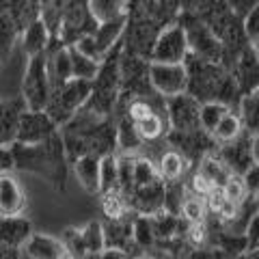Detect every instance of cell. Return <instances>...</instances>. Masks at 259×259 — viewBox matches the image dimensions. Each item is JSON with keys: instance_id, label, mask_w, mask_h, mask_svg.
<instances>
[{"instance_id": "6da1fadb", "label": "cell", "mask_w": 259, "mask_h": 259, "mask_svg": "<svg viewBox=\"0 0 259 259\" xmlns=\"http://www.w3.org/2000/svg\"><path fill=\"white\" fill-rule=\"evenodd\" d=\"M91 95V82L89 80L71 78L59 89H54L50 95V102L46 106V115L54 121V125H65L74 119V115L87 104Z\"/></svg>"}, {"instance_id": "7a4b0ae2", "label": "cell", "mask_w": 259, "mask_h": 259, "mask_svg": "<svg viewBox=\"0 0 259 259\" xmlns=\"http://www.w3.org/2000/svg\"><path fill=\"white\" fill-rule=\"evenodd\" d=\"M52 95L50 78L46 69V54L32 56L22 76V102L26 110H46Z\"/></svg>"}, {"instance_id": "3957f363", "label": "cell", "mask_w": 259, "mask_h": 259, "mask_svg": "<svg viewBox=\"0 0 259 259\" xmlns=\"http://www.w3.org/2000/svg\"><path fill=\"white\" fill-rule=\"evenodd\" d=\"M147 80L151 91L162 100L188 91V71L184 63H147Z\"/></svg>"}, {"instance_id": "277c9868", "label": "cell", "mask_w": 259, "mask_h": 259, "mask_svg": "<svg viewBox=\"0 0 259 259\" xmlns=\"http://www.w3.org/2000/svg\"><path fill=\"white\" fill-rule=\"evenodd\" d=\"M95 20L89 13V5L87 0H67L61 15V24H59V32L56 37L61 39L65 46L76 44L80 37L91 35L95 30Z\"/></svg>"}, {"instance_id": "5b68a950", "label": "cell", "mask_w": 259, "mask_h": 259, "mask_svg": "<svg viewBox=\"0 0 259 259\" xmlns=\"http://www.w3.org/2000/svg\"><path fill=\"white\" fill-rule=\"evenodd\" d=\"M188 52L190 50H188V41H186V30L182 28V24H168L153 39L149 61L151 63H184Z\"/></svg>"}, {"instance_id": "8992f818", "label": "cell", "mask_w": 259, "mask_h": 259, "mask_svg": "<svg viewBox=\"0 0 259 259\" xmlns=\"http://www.w3.org/2000/svg\"><path fill=\"white\" fill-rule=\"evenodd\" d=\"M199 108H201V102L190 93H182L164 100V110L173 132L199 130Z\"/></svg>"}, {"instance_id": "52a82bcc", "label": "cell", "mask_w": 259, "mask_h": 259, "mask_svg": "<svg viewBox=\"0 0 259 259\" xmlns=\"http://www.w3.org/2000/svg\"><path fill=\"white\" fill-rule=\"evenodd\" d=\"M56 132L54 121L46 115V110H24L20 117L15 143L20 145H39Z\"/></svg>"}, {"instance_id": "ba28073f", "label": "cell", "mask_w": 259, "mask_h": 259, "mask_svg": "<svg viewBox=\"0 0 259 259\" xmlns=\"http://www.w3.org/2000/svg\"><path fill=\"white\" fill-rule=\"evenodd\" d=\"M26 192L13 171H0V216H22Z\"/></svg>"}, {"instance_id": "9c48e42d", "label": "cell", "mask_w": 259, "mask_h": 259, "mask_svg": "<svg viewBox=\"0 0 259 259\" xmlns=\"http://www.w3.org/2000/svg\"><path fill=\"white\" fill-rule=\"evenodd\" d=\"M26 110L22 97L20 100H0V145L9 147L15 143V134H18L20 117Z\"/></svg>"}, {"instance_id": "30bf717a", "label": "cell", "mask_w": 259, "mask_h": 259, "mask_svg": "<svg viewBox=\"0 0 259 259\" xmlns=\"http://www.w3.org/2000/svg\"><path fill=\"white\" fill-rule=\"evenodd\" d=\"M24 250L28 259H61L63 255H67L63 242L46 233H30V238L24 242Z\"/></svg>"}, {"instance_id": "8fae6325", "label": "cell", "mask_w": 259, "mask_h": 259, "mask_svg": "<svg viewBox=\"0 0 259 259\" xmlns=\"http://www.w3.org/2000/svg\"><path fill=\"white\" fill-rule=\"evenodd\" d=\"M52 32L48 30V26L41 20H32L30 24L24 26V37H22V48H24V54L32 59V56H39V54H46L48 48H50L52 41Z\"/></svg>"}, {"instance_id": "7c38bea8", "label": "cell", "mask_w": 259, "mask_h": 259, "mask_svg": "<svg viewBox=\"0 0 259 259\" xmlns=\"http://www.w3.org/2000/svg\"><path fill=\"white\" fill-rule=\"evenodd\" d=\"M89 13L95 20V24L106 22H123L130 15V0H87Z\"/></svg>"}, {"instance_id": "4fadbf2b", "label": "cell", "mask_w": 259, "mask_h": 259, "mask_svg": "<svg viewBox=\"0 0 259 259\" xmlns=\"http://www.w3.org/2000/svg\"><path fill=\"white\" fill-rule=\"evenodd\" d=\"M30 233V223L24 216H0V244L18 250Z\"/></svg>"}, {"instance_id": "5bb4252c", "label": "cell", "mask_w": 259, "mask_h": 259, "mask_svg": "<svg viewBox=\"0 0 259 259\" xmlns=\"http://www.w3.org/2000/svg\"><path fill=\"white\" fill-rule=\"evenodd\" d=\"M74 173L78 177L80 186L87 192H100V156H93V153H87V156H80L74 162Z\"/></svg>"}, {"instance_id": "9a60e30c", "label": "cell", "mask_w": 259, "mask_h": 259, "mask_svg": "<svg viewBox=\"0 0 259 259\" xmlns=\"http://www.w3.org/2000/svg\"><path fill=\"white\" fill-rule=\"evenodd\" d=\"M46 69H48V78H50V87L52 91L65 84L67 80H71V63H69V50L67 46H61L56 50L46 56Z\"/></svg>"}, {"instance_id": "2e32d148", "label": "cell", "mask_w": 259, "mask_h": 259, "mask_svg": "<svg viewBox=\"0 0 259 259\" xmlns=\"http://www.w3.org/2000/svg\"><path fill=\"white\" fill-rule=\"evenodd\" d=\"M156 168H158V175L162 182H166V184L180 182L186 173V168H188V160L177 149H164L160 153Z\"/></svg>"}, {"instance_id": "e0dca14e", "label": "cell", "mask_w": 259, "mask_h": 259, "mask_svg": "<svg viewBox=\"0 0 259 259\" xmlns=\"http://www.w3.org/2000/svg\"><path fill=\"white\" fill-rule=\"evenodd\" d=\"M197 173L203 177V180L212 186V188H221L223 182L231 175L229 166H227L225 162L216 156V153H205V156L201 158Z\"/></svg>"}, {"instance_id": "ac0fdd59", "label": "cell", "mask_w": 259, "mask_h": 259, "mask_svg": "<svg viewBox=\"0 0 259 259\" xmlns=\"http://www.w3.org/2000/svg\"><path fill=\"white\" fill-rule=\"evenodd\" d=\"M67 50H69V63H71V78L89 80V82H93L95 76L100 74L102 63L89 59V56H84L82 52H78L74 46H67Z\"/></svg>"}, {"instance_id": "d6986e66", "label": "cell", "mask_w": 259, "mask_h": 259, "mask_svg": "<svg viewBox=\"0 0 259 259\" xmlns=\"http://www.w3.org/2000/svg\"><path fill=\"white\" fill-rule=\"evenodd\" d=\"M242 121H240V117H238V112H233V110H229L227 115L218 121L216 123V127L212 130V141L214 143H231V141H236L238 136H242Z\"/></svg>"}, {"instance_id": "ffe728a7", "label": "cell", "mask_w": 259, "mask_h": 259, "mask_svg": "<svg viewBox=\"0 0 259 259\" xmlns=\"http://www.w3.org/2000/svg\"><path fill=\"white\" fill-rule=\"evenodd\" d=\"M65 5H67V0H37V18L48 26L52 37H56V32H59Z\"/></svg>"}, {"instance_id": "44dd1931", "label": "cell", "mask_w": 259, "mask_h": 259, "mask_svg": "<svg viewBox=\"0 0 259 259\" xmlns=\"http://www.w3.org/2000/svg\"><path fill=\"white\" fill-rule=\"evenodd\" d=\"M231 108L225 106V104H221V102H201V108H199V127L203 130V132L212 134V130L216 127V123Z\"/></svg>"}, {"instance_id": "7402d4cb", "label": "cell", "mask_w": 259, "mask_h": 259, "mask_svg": "<svg viewBox=\"0 0 259 259\" xmlns=\"http://www.w3.org/2000/svg\"><path fill=\"white\" fill-rule=\"evenodd\" d=\"M119 190V168H117V156L106 153L100 158V192Z\"/></svg>"}, {"instance_id": "603a6c76", "label": "cell", "mask_w": 259, "mask_h": 259, "mask_svg": "<svg viewBox=\"0 0 259 259\" xmlns=\"http://www.w3.org/2000/svg\"><path fill=\"white\" fill-rule=\"evenodd\" d=\"M221 192H223V197H225L227 201H231V203H236V205H242V203L246 201V197H248V186H246V182H244V175L231 173V175L223 182Z\"/></svg>"}, {"instance_id": "cb8c5ba5", "label": "cell", "mask_w": 259, "mask_h": 259, "mask_svg": "<svg viewBox=\"0 0 259 259\" xmlns=\"http://www.w3.org/2000/svg\"><path fill=\"white\" fill-rule=\"evenodd\" d=\"M257 91H250V93H244L240 97V112L238 117L242 121V127L248 130L250 134H257Z\"/></svg>"}, {"instance_id": "d4e9b609", "label": "cell", "mask_w": 259, "mask_h": 259, "mask_svg": "<svg viewBox=\"0 0 259 259\" xmlns=\"http://www.w3.org/2000/svg\"><path fill=\"white\" fill-rule=\"evenodd\" d=\"M136 132H139L141 141L143 143H151V141H158L162 134H164V119H162L160 112H151L149 117H145L139 123H134Z\"/></svg>"}, {"instance_id": "484cf974", "label": "cell", "mask_w": 259, "mask_h": 259, "mask_svg": "<svg viewBox=\"0 0 259 259\" xmlns=\"http://www.w3.org/2000/svg\"><path fill=\"white\" fill-rule=\"evenodd\" d=\"M180 214H182V221H186L188 225H192V223H205L207 209H205L203 199L194 197V194H190V192H186V197L182 201V207H180Z\"/></svg>"}, {"instance_id": "4316f807", "label": "cell", "mask_w": 259, "mask_h": 259, "mask_svg": "<svg viewBox=\"0 0 259 259\" xmlns=\"http://www.w3.org/2000/svg\"><path fill=\"white\" fill-rule=\"evenodd\" d=\"M80 238H82V244L87 255H100L104 248H106V242H104V231L100 223H89L82 231H80Z\"/></svg>"}, {"instance_id": "83f0119b", "label": "cell", "mask_w": 259, "mask_h": 259, "mask_svg": "<svg viewBox=\"0 0 259 259\" xmlns=\"http://www.w3.org/2000/svg\"><path fill=\"white\" fill-rule=\"evenodd\" d=\"M102 209H104V216L108 221H117V218H123L125 216V197L121 194L119 190H110V192H102Z\"/></svg>"}, {"instance_id": "f1b7e54d", "label": "cell", "mask_w": 259, "mask_h": 259, "mask_svg": "<svg viewBox=\"0 0 259 259\" xmlns=\"http://www.w3.org/2000/svg\"><path fill=\"white\" fill-rule=\"evenodd\" d=\"M117 141L121 145V149H125V151L136 149V147H141V145H143L139 132H136V127H134V123L130 119L121 121V125L117 130Z\"/></svg>"}, {"instance_id": "f546056e", "label": "cell", "mask_w": 259, "mask_h": 259, "mask_svg": "<svg viewBox=\"0 0 259 259\" xmlns=\"http://www.w3.org/2000/svg\"><path fill=\"white\" fill-rule=\"evenodd\" d=\"M151 112H158L156 110V104H153L151 100H147V97H134L132 102H130L127 106V119L132 121V123H139V121H143L145 117H149Z\"/></svg>"}, {"instance_id": "4dcf8cb0", "label": "cell", "mask_w": 259, "mask_h": 259, "mask_svg": "<svg viewBox=\"0 0 259 259\" xmlns=\"http://www.w3.org/2000/svg\"><path fill=\"white\" fill-rule=\"evenodd\" d=\"M257 24H259V11L257 7H253L250 11H246V18L242 22V32H244L246 41L257 46Z\"/></svg>"}, {"instance_id": "1f68e13d", "label": "cell", "mask_w": 259, "mask_h": 259, "mask_svg": "<svg viewBox=\"0 0 259 259\" xmlns=\"http://www.w3.org/2000/svg\"><path fill=\"white\" fill-rule=\"evenodd\" d=\"M186 238H188L190 246H203V242L207 240V227L205 223H192L186 227Z\"/></svg>"}, {"instance_id": "d6a6232c", "label": "cell", "mask_w": 259, "mask_h": 259, "mask_svg": "<svg viewBox=\"0 0 259 259\" xmlns=\"http://www.w3.org/2000/svg\"><path fill=\"white\" fill-rule=\"evenodd\" d=\"M11 168H13L11 151H9V147H3V145H0V171H11Z\"/></svg>"}, {"instance_id": "836d02e7", "label": "cell", "mask_w": 259, "mask_h": 259, "mask_svg": "<svg viewBox=\"0 0 259 259\" xmlns=\"http://www.w3.org/2000/svg\"><path fill=\"white\" fill-rule=\"evenodd\" d=\"M164 3H168V5L173 7V9H177V7H180V3H182V0H164Z\"/></svg>"}]
</instances>
